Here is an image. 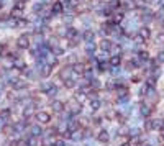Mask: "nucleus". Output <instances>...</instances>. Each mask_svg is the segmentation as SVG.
I'll return each mask as SVG.
<instances>
[{
    "label": "nucleus",
    "mask_w": 164,
    "mask_h": 146,
    "mask_svg": "<svg viewBox=\"0 0 164 146\" xmlns=\"http://www.w3.org/2000/svg\"><path fill=\"white\" fill-rule=\"evenodd\" d=\"M17 44L20 49H28L30 48V35L28 33H25V35H20L17 38Z\"/></svg>",
    "instance_id": "obj_1"
},
{
    "label": "nucleus",
    "mask_w": 164,
    "mask_h": 146,
    "mask_svg": "<svg viewBox=\"0 0 164 146\" xmlns=\"http://www.w3.org/2000/svg\"><path fill=\"white\" fill-rule=\"evenodd\" d=\"M35 117H36L38 123H41V125H46V123L51 121V115L48 113V112H45V110H38Z\"/></svg>",
    "instance_id": "obj_2"
},
{
    "label": "nucleus",
    "mask_w": 164,
    "mask_h": 146,
    "mask_svg": "<svg viewBox=\"0 0 164 146\" xmlns=\"http://www.w3.org/2000/svg\"><path fill=\"white\" fill-rule=\"evenodd\" d=\"M21 113L25 118H33V115H36V105L35 103H31V105H25L21 110Z\"/></svg>",
    "instance_id": "obj_3"
},
{
    "label": "nucleus",
    "mask_w": 164,
    "mask_h": 146,
    "mask_svg": "<svg viewBox=\"0 0 164 146\" xmlns=\"http://www.w3.org/2000/svg\"><path fill=\"white\" fill-rule=\"evenodd\" d=\"M62 12H64V5H62L61 0H57V2H54V3L51 5V15H53V17L61 15Z\"/></svg>",
    "instance_id": "obj_4"
},
{
    "label": "nucleus",
    "mask_w": 164,
    "mask_h": 146,
    "mask_svg": "<svg viewBox=\"0 0 164 146\" xmlns=\"http://www.w3.org/2000/svg\"><path fill=\"white\" fill-rule=\"evenodd\" d=\"M51 110L56 112V113H62V112H64V103L59 102V100H53L51 102Z\"/></svg>",
    "instance_id": "obj_5"
},
{
    "label": "nucleus",
    "mask_w": 164,
    "mask_h": 146,
    "mask_svg": "<svg viewBox=\"0 0 164 146\" xmlns=\"http://www.w3.org/2000/svg\"><path fill=\"white\" fill-rule=\"evenodd\" d=\"M72 72H74V71H72V66H64L59 72V77H62V81H64V79H69L72 76Z\"/></svg>",
    "instance_id": "obj_6"
},
{
    "label": "nucleus",
    "mask_w": 164,
    "mask_h": 146,
    "mask_svg": "<svg viewBox=\"0 0 164 146\" xmlns=\"http://www.w3.org/2000/svg\"><path fill=\"white\" fill-rule=\"evenodd\" d=\"M139 113H141V117H144V118H149V115H151V105H149V103H141Z\"/></svg>",
    "instance_id": "obj_7"
},
{
    "label": "nucleus",
    "mask_w": 164,
    "mask_h": 146,
    "mask_svg": "<svg viewBox=\"0 0 164 146\" xmlns=\"http://www.w3.org/2000/svg\"><path fill=\"white\" fill-rule=\"evenodd\" d=\"M97 140L100 141V143L107 144L108 141H110V135H108V131H105V130H100V131H99V135H97Z\"/></svg>",
    "instance_id": "obj_8"
},
{
    "label": "nucleus",
    "mask_w": 164,
    "mask_h": 146,
    "mask_svg": "<svg viewBox=\"0 0 164 146\" xmlns=\"http://www.w3.org/2000/svg\"><path fill=\"white\" fill-rule=\"evenodd\" d=\"M138 35L143 38V41H146V40L151 38V30H149L148 26H141V28H139V31H138Z\"/></svg>",
    "instance_id": "obj_9"
},
{
    "label": "nucleus",
    "mask_w": 164,
    "mask_h": 146,
    "mask_svg": "<svg viewBox=\"0 0 164 146\" xmlns=\"http://www.w3.org/2000/svg\"><path fill=\"white\" fill-rule=\"evenodd\" d=\"M72 71H74L76 74H79V76H84V72H85V64H84V63H76V64H72Z\"/></svg>",
    "instance_id": "obj_10"
},
{
    "label": "nucleus",
    "mask_w": 164,
    "mask_h": 146,
    "mask_svg": "<svg viewBox=\"0 0 164 146\" xmlns=\"http://www.w3.org/2000/svg\"><path fill=\"white\" fill-rule=\"evenodd\" d=\"M95 49H97V46H95V41H89V43L85 44V53H87L89 58L95 54Z\"/></svg>",
    "instance_id": "obj_11"
},
{
    "label": "nucleus",
    "mask_w": 164,
    "mask_h": 146,
    "mask_svg": "<svg viewBox=\"0 0 164 146\" xmlns=\"http://www.w3.org/2000/svg\"><path fill=\"white\" fill-rule=\"evenodd\" d=\"M82 40L85 41V43H89V41H94L95 40V33L92 30H85L82 33Z\"/></svg>",
    "instance_id": "obj_12"
},
{
    "label": "nucleus",
    "mask_w": 164,
    "mask_h": 146,
    "mask_svg": "<svg viewBox=\"0 0 164 146\" xmlns=\"http://www.w3.org/2000/svg\"><path fill=\"white\" fill-rule=\"evenodd\" d=\"M80 112H82V103L72 102V103H71V115H79Z\"/></svg>",
    "instance_id": "obj_13"
},
{
    "label": "nucleus",
    "mask_w": 164,
    "mask_h": 146,
    "mask_svg": "<svg viewBox=\"0 0 164 146\" xmlns=\"http://www.w3.org/2000/svg\"><path fill=\"white\" fill-rule=\"evenodd\" d=\"M40 72H41V76H43V77H49V76H51V72H53V66L45 64V66H43V67L40 69Z\"/></svg>",
    "instance_id": "obj_14"
},
{
    "label": "nucleus",
    "mask_w": 164,
    "mask_h": 146,
    "mask_svg": "<svg viewBox=\"0 0 164 146\" xmlns=\"http://www.w3.org/2000/svg\"><path fill=\"white\" fill-rule=\"evenodd\" d=\"M10 117H12V110H10V108H8V107L7 108H2V112H0V120L7 121Z\"/></svg>",
    "instance_id": "obj_15"
},
{
    "label": "nucleus",
    "mask_w": 164,
    "mask_h": 146,
    "mask_svg": "<svg viewBox=\"0 0 164 146\" xmlns=\"http://www.w3.org/2000/svg\"><path fill=\"white\" fill-rule=\"evenodd\" d=\"M10 15H12V18H15V20H21V18H23V8L15 7V8L12 10Z\"/></svg>",
    "instance_id": "obj_16"
},
{
    "label": "nucleus",
    "mask_w": 164,
    "mask_h": 146,
    "mask_svg": "<svg viewBox=\"0 0 164 146\" xmlns=\"http://www.w3.org/2000/svg\"><path fill=\"white\" fill-rule=\"evenodd\" d=\"M85 100H89L87 94H85V92H82V90L76 92V102H79V103H84Z\"/></svg>",
    "instance_id": "obj_17"
},
{
    "label": "nucleus",
    "mask_w": 164,
    "mask_h": 146,
    "mask_svg": "<svg viewBox=\"0 0 164 146\" xmlns=\"http://www.w3.org/2000/svg\"><path fill=\"white\" fill-rule=\"evenodd\" d=\"M28 87V84H26V81H23V79H18V81L13 84V89L15 90H23V89H26Z\"/></svg>",
    "instance_id": "obj_18"
},
{
    "label": "nucleus",
    "mask_w": 164,
    "mask_h": 146,
    "mask_svg": "<svg viewBox=\"0 0 164 146\" xmlns=\"http://www.w3.org/2000/svg\"><path fill=\"white\" fill-rule=\"evenodd\" d=\"M108 51L112 53V56H120L123 49H122V46L117 43V44H112V46H110V49H108Z\"/></svg>",
    "instance_id": "obj_19"
},
{
    "label": "nucleus",
    "mask_w": 164,
    "mask_h": 146,
    "mask_svg": "<svg viewBox=\"0 0 164 146\" xmlns=\"http://www.w3.org/2000/svg\"><path fill=\"white\" fill-rule=\"evenodd\" d=\"M89 105H90V110H99L100 108V105H102V102H100V98L97 97V98H92V100L89 102Z\"/></svg>",
    "instance_id": "obj_20"
},
{
    "label": "nucleus",
    "mask_w": 164,
    "mask_h": 146,
    "mask_svg": "<svg viewBox=\"0 0 164 146\" xmlns=\"http://www.w3.org/2000/svg\"><path fill=\"white\" fill-rule=\"evenodd\" d=\"M51 53L54 54V56H57V58H59V56H64V48H62L61 44H57V46H54V48H51Z\"/></svg>",
    "instance_id": "obj_21"
},
{
    "label": "nucleus",
    "mask_w": 164,
    "mask_h": 146,
    "mask_svg": "<svg viewBox=\"0 0 164 146\" xmlns=\"http://www.w3.org/2000/svg\"><path fill=\"white\" fill-rule=\"evenodd\" d=\"M13 67H17V69L23 71V69L26 67V64H25V61H23L21 58H15V61H13Z\"/></svg>",
    "instance_id": "obj_22"
},
{
    "label": "nucleus",
    "mask_w": 164,
    "mask_h": 146,
    "mask_svg": "<svg viewBox=\"0 0 164 146\" xmlns=\"http://www.w3.org/2000/svg\"><path fill=\"white\" fill-rule=\"evenodd\" d=\"M110 20L118 25V23L123 20V13H122V12H113V13H112V17H110Z\"/></svg>",
    "instance_id": "obj_23"
},
{
    "label": "nucleus",
    "mask_w": 164,
    "mask_h": 146,
    "mask_svg": "<svg viewBox=\"0 0 164 146\" xmlns=\"http://www.w3.org/2000/svg\"><path fill=\"white\" fill-rule=\"evenodd\" d=\"M110 46H112V41H110L108 38H103L102 41H100V49L102 51H108Z\"/></svg>",
    "instance_id": "obj_24"
},
{
    "label": "nucleus",
    "mask_w": 164,
    "mask_h": 146,
    "mask_svg": "<svg viewBox=\"0 0 164 146\" xmlns=\"http://www.w3.org/2000/svg\"><path fill=\"white\" fill-rule=\"evenodd\" d=\"M76 79H72V77H69V79H64V81H62V84H64V87L66 89H74L76 87Z\"/></svg>",
    "instance_id": "obj_25"
},
{
    "label": "nucleus",
    "mask_w": 164,
    "mask_h": 146,
    "mask_svg": "<svg viewBox=\"0 0 164 146\" xmlns=\"http://www.w3.org/2000/svg\"><path fill=\"white\" fill-rule=\"evenodd\" d=\"M108 63H110V66H112V67H118L120 63H122V58H120V56H112Z\"/></svg>",
    "instance_id": "obj_26"
},
{
    "label": "nucleus",
    "mask_w": 164,
    "mask_h": 146,
    "mask_svg": "<svg viewBox=\"0 0 164 146\" xmlns=\"http://www.w3.org/2000/svg\"><path fill=\"white\" fill-rule=\"evenodd\" d=\"M26 143H28V146H40V140H38V136H30V138L26 140Z\"/></svg>",
    "instance_id": "obj_27"
},
{
    "label": "nucleus",
    "mask_w": 164,
    "mask_h": 146,
    "mask_svg": "<svg viewBox=\"0 0 164 146\" xmlns=\"http://www.w3.org/2000/svg\"><path fill=\"white\" fill-rule=\"evenodd\" d=\"M41 131H43V130H41L40 125H33V126H31V135H33V136H41Z\"/></svg>",
    "instance_id": "obj_28"
},
{
    "label": "nucleus",
    "mask_w": 164,
    "mask_h": 146,
    "mask_svg": "<svg viewBox=\"0 0 164 146\" xmlns=\"http://www.w3.org/2000/svg\"><path fill=\"white\" fill-rule=\"evenodd\" d=\"M138 58L141 59L143 63H144V61H149V53H148V51H139V53H138Z\"/></svg>",
    "instance_id": "obj_29"
},
{
    "label": "nucleus",
    "mask_w": 164,
    "mask_h": 146,
    "mask_svg": "<svg viewBox=\"0 0 164 146\" xmlns=\"http://www.w3.org/2000/svg\"><path fill=\"white\" fill-rule=\"evenodd\" d=\"M128 143H130V144H135V146L139 144V143H141V136H139V135H135V136H131V140H130Z\"/></svg>",
    "instance_id": "obj_30"
},
{
    "label": "nucleus",
    "mask_w": 164,
    "mask_h": 146,
    "mask_svg": "<svg viewBox=\"0 0 164 146\" xmlns=\"http://www.w3.org/2000/svg\"><path fill=\"white\" fill-rule=\"evenodd\" d=\"M0 56H8V49L5 43H0Z\"/></svg>",
    "instance_id": "obj_31"
},
{
    "label": "nucleus",
    "mask_w": 164,
    "mask_h": 146,
    "mask_svg": "<svg viewBox=\"0 0 164 146\" xmlns=\"http://www.w3.org/2000/svg\"><path fill=\"white\" fill-rule=\"evenodd\" d=\"M144 130H146V131H153V130H154V128H153V120H151V118L146 120V123H144Z\"/></svg>",
    "instance_id": "obj_32"
},
{
    "label": "nucleus",
    "mask_w": 164,
    "mask_h": 146,
    "mask_svg": "<svg viewBox=\"0 0 164 146\" xmlns=\"http://www.w3.org/2000/svg\"><path fill=\"white\" fill-rule=\"evenodd\" d=\"M156 43H158V44H164V33H162V31L156 35Z\"/></svg>",
    "instance_id": "obj_33"
},
{
    "label": "nucleus",
    "mask_w": 164,
    "mask_h": 146,
    "mask_svg": "<svg viewBox=\"0 0 164 146\" xmlns=\"http://www.w3.org/2000/svg\"><path fill=\"white\" fill-rule=\"evenodd\" d=\"M113 118H117L120 123H125V115L120 113V112H115V117H113Z\"/></svg>",
    "instance_id": "obj_34"
},
{
    "label": "nucleus",
    "mask_w": 164,
    "mask_h": 146,
    "mask_svg": "<svg viewBox=\"0 0 164 146\" xmlns=\"http://www.w3.org/2000/svg\"><path fill=\"white\" fill-rule=\"evenodd\" d=\"M146 84H148V86H149V87H154V86H156V77H154V76H151V77H148V81H146Z\"/></svg>",
    "instance_id": "obj_35"
},
{
    "label": "nucleus",
    "mask_w": 164,
    "mask_h": 146,
    "mask_svg": "<svg viewBox=\"0 0 164 146\" xmlns=\"http://www.w3.org/2000/svg\"><path fill=\"white\" fill-rule=\"evenodd\" d=\"M156 61H158V63H164V49L158 53V56H156Z\"/></svg>",
    "instance_id": "obj_36"
},
{
    "label": "nucleus",
    "mask_w": 164,
    "mask_h": 146,
    "mask_svg": "<svg viewBox=\"0 0 164 146\" xmlns=\"http://www.w3.org/2000/svg\"><path fill=\"white\" fill-rule=\"evenodd\" d=\"M67 61H69V63H72V64H76V63H77V56H76V54H71Z\"/></svg>",
    "instance_id": "obj_37"
},
{
    "label": "nucleus",
    "mask_w": 164,
    "mask_h": 146,
    "mask_svg": "<svg viewBox=\"0 0 164 146\" xmlns=\"http://www.w3.org/2000/svg\"><path fill=\"white\" fill-rule=\"evenodd\" d=\"M53 146H66V141L64 140H57V141H54Z\"/></svg>",
    "instance_id": "obj_38"
},
{
    "label": "nucleus",
    "mask_w": 164,
    "mask_h": 146,
    "mask_svg": "<svg viewBox=\"0 0 164 146\" xmlns=\"http://www.w3.org/2000/svg\"><path fill=\"white\" fill-rule=\"evenodd\" d=\"M131 81H133V82H139V76H133Z\"/></svg>",
    "instance_id": "obj_39"
},
{
    "label": "nucleus",
    "mask_w": 164,
    "mask_h": 146,
    "mask_svg": "<svg viewBox=\"0 0 164 146\" xmlns=\"http://www.w3.org/2000/svg\"><path fill=\"white\" fill-rule=\"evenodd\" d=\"M3 8V0H0V10Z\"/></svg>",
    "instance_id": "obj_40"
},
{
    "label": "nucleus",
    "mask_w": 164,
    "mask_h": 146,
    "mask_svg": "<svg viewBox=\"0 0 164 146\" xmlns=\"http://www.w3.org/2000/svg\"><path fill=\"white\" fill-rule=\"evenodd\" d=\"M120 146H131V144H130V143H122Z\"/></svg>",
    "instance_id": "obj_41"
},
{
    "label": "nucleus",
    "mask_w": 164,
    "mask_h": 146,
    "mask_svg": "<svg viewBox=\"0 0 164 146\" xmlns=\"http://www.w3.org/2000/svg\"><path fill=\"white\" fill-rule=\"evenodd\" d=\"M141 146H151V144H149V143H144V144H141Z\"/></svg>",
    "instance_id": "obj_42"
}]
</instances>
